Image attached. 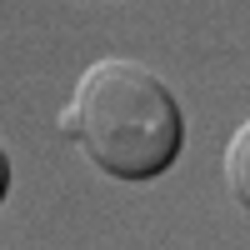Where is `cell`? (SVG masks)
I'll list each match as a JSON object with an SVG mask.
<instances>
[{"label": "cell", "instance_id": "cell-1", "mask_svg": "<svg viewBox=\"0 0 250 250\" xmlns=\"http://www.w3.org/2000/svg\"><path fill=\"white\" fill-rule=\"evenodd\" d=\"M60 130L105 175L150 180L175 165L185 140V115L155 70L135 65V60H100L80 75L70 105L60 115Z\"/></svg>", "mask_w": 250, "mask_h": 250}]
</instances>
